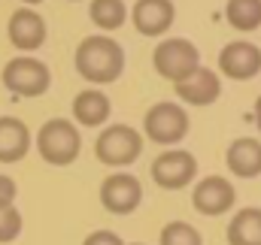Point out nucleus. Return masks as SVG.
Segmentation results:
<instances>
[{"label":"nucleus","instance_id":"obj_1","mask_svg":"<svg viewBox=\"0 0 261 245\" xmlns=\"http://www.w3.org/2000/svg\"><path fill=\"white\" fill-rule=\"evenodd\" d=\"M76 73L85 79V82H94V85H110L122 76L125 70V52L122 46L107 37V34H94V37H85L79 46H76Z\"/></svg>","mask_w":261,"mask_h":245},{"label":"nucleus","instance_id":"obj_2","mask_svg":"<svg viewBox=\"0 0 261 245\" xmlns=\"http://www.w3.org/2000/svg\"><path fill=\"white\" fill-rule=\"evenodd\" d=\"M82 148V136L76 130V124L67 118H52L40 127L37 133V151L46 164L52 167H67L79 158Z\"/></svg>","mask_w":261,"mask_h":245},{"label":"nucleus","instance_id":"obj_3","mask_svg":"<svg viewBox=\"0 0 261 245\" xmlns=\"http://www.w3.org/2000/svg\"><path fill=\"white\" fill-rule=\"evenodd\" d=\"M140 151H143V136L128 124L107 127L94 142V155L107 167H128L140 158Z\"/></svg>","mask_w":261,"mask_h":245},{"label":"nucleus","instance_id":"obj_4","mask_svg":"<svg viewBox=\"0 0 261 245\" xmlns=\"http://www.w3.org/2000/svg\"><path fill=\"white\" fill-rule=\"evenodd\" d=\"M152 61H155L158 76H164V79H170V82H179V79H186L192 70L200 67V52H197V46L192 40L167 37V40L158 43Z\"/></svg>","mask_w":261,"mask_h":245},{"label":"nucleus","instance_id":"obj_5","mask_svg":"<svg viewBox=\"0 0 261 245\" xmlns=\"http://www.w3.org/2000/svg\"><path fill=\"white\" fill-rule=\"evenodd\" d=\"M0 79L18 97H40L52 85L49 67L43 61H37V58H12V61L3 67V76Z\"/></svg>","mask_w":261,"mask_h":245},{"label":"nucleus","instance_id":"obj_6","mask_svg":"<svg viewBox=\"0 0 261 245\" xmlns=\"http://www.w3.org/2000/svg\"><path fill=\"white\" fill-rule=\"evenodd\" d=\"M143 130L152 142L158 145H173V142H182L186 133H189V115L182 106L176 103H155L149 112H146V121Z\"/></svg>","mask_w":261,"mask_h":245},{"label":"nucleus","instance_id":"obj_7","mask_svg":"<svg viewBox=\"0 0 261 245\" xmlns=\"http://www.w3.org/2000/svg\"><path fill=\"white\" fill-rule=\"evenodd\" d=\"M197 176V161L192 151H182V148H173V151H164L155 158L152 164V179L167 188V191H179L186 185H192V179Z\"/></svg>","mask_w":261,"mask_h":245},{"label":"nucleus","instance_id":"obj_8","mask_svg":"<svg viewBox=\"0 0 261 245\" xmlns=\"http://www.w3.org/2000/svg\"><path fill=\"white\" fill-rule=\"evenodd\" d=\"M140 200H143V188L140 179L130 173H113L100 185V203L113 215H130L140 206Z\"/></svg>","mask_w":261,"mask_h":245},{"label":"nucleus","instance_id":"obj_9","mask_svg":"<svg viewBox=\"0 0 261 245\" xmlns=\"http://www.w3.org/2000/svg\"><path fill=\"white\" fill-rule=\"evenodd\" d=\"M219 70L228 79L246 82L261 73V49L249 40H234L219 52Z\"/></svg>","mask_w":261,"mask_h":245},{"label":"nucleus","instance_id":"obj_10","mask_svg":"<svg viewBox=\"0 0 261 245\" xmlns=\"http://www.w3.org/2000/svg\"><path fill=\"white\" fill-rule=\"evenodd\" d=\"M6 34L18 52H37L46 43V21L37 9H15L9 15Z\"/></svg>","mask_w":261,"mask_h":245},{"label":"nucleus","instance_id":"obj_11","mask_svg":"<svg viewBox=\"0 0 261 245\" xmlns=\"http://www.w3.org/2000/svg\"><path fill=\"white\" fill-rule=\"evenodd\" d=\"M234 200H237L234 185L228 179H222V176H206L192 191V203H195V209L200 215H222L234 206Z\"/></svg>","mask_w":261,"mask_h":245},{"label":"nucleus","instance_id":"obj_12","mask_svg":"<svg viewBox=\"0 0 261 245\" xmlns=\"http://www.w3.org/2000/svg\"><path fill=\"white\" fill-rule=\"evenodd\" d=\"M130 18H134L137 34L161 37V34L170 30V24L176 18V9H173V0H137L134 9H130Z\"/></svg>","mask_w":261,"mask_h":245},{"label":"nucleus","instance_id":"obj_13","mask_svg":"<svg viewBox=\"0 0 261 245\" xmlns=\"http://www.w3.org/2000/svg\"><path fill=\"white\" fill-rule=\"evenodd\" d=\"M173 85H176L179 100H186L189 106H210V103H216L219 94H222L219 76H216L213 70H206V67L192 70L186 79H179V82H173Z\"/></svg>","mask_w":261,"mask_h":245},{"label":"nucleus","instance_id":"obj_14","mask_svg":"<svg viewBox=\"0 0 261 245\" xmlns=\"http://www.w3.org/2000/svg\"><path fill=\"white\" fill-rule=\"evenodd\" d=\"M31 148V130L21 118L3 115L0 118V164H15Z\"/></svg>","mask_w":261,"mask_h":245},{"label":"nucleus","instance_id":"obj_15","mask_svg":"<svg viewBox=\"0 0 261 245\" xmlns=\"http://www.w3.org/2000/svg\"><path fill=\"white\" fill-rule=\"evenodd\" d=\"M228 170L240 179L261 176V142L252 136H240L228 148Z\"/></svg>","mask_w":261,"mask_h":245},{"label":"nucleus","instance_id":"obj_16","mask_svg":"<svg viewBox=\"0 0 261 245\" xmlns=\"http://www.w3.org/2000/svg\"><path fill=\"white\" fill-rule=\"evenodd\" d=\"M113 106H110V97L97 88H88V91H79L76 100H73V118L82 124V127H100V124L110 118Z\"/></svg>","mask_w":261,"mask_h":245},{"label":"nucleus","instance_id":"obj_17","mask_svg":"<svg viewBox=\"0 0 261 245\" xmlns=\"http://www.w3.org/2000/svg\"><path fill=\"white\" fill-rule=\"evenodd\" d=\"M228 245H261V209L246 206L231 218Z\"/></svg>","mask_w":261,"mask_h":245},{"label":"nucleus","instance_id":"obj_18","mask_svg":"<svg viewBox=\"0 0 261 245\" xmlns=\"http://www.w3.org/2000/svg\"><path fill=\"white\" fill-rule=\"evenodd\" d=\"M225 18L234 30L249 34L261 27V0H228L225 6Z\"/></svg>","mask_w":261,"mask_h":245},{"label":"nucleus","instance_id":"obj_19","mask_svg":"<svg viewBox=\"0 0 261 245\" xmlns=\"http://www.w3.org/2000/svg\"><path fill=\"white\" fill-rule=\"evenodd\" d=\"M88 15L100 30H119L128 18V6L125 0H91Z\"/></svg>","mask_w":261,"mask_h":245},{"label":"nucleus","instance_id":"obj_20","mask_svg":"<svg viewBox=\"0 0 261 245\" xmlns=\"http://www.w3.org/2000/svg\"><path fill=\"white\" fill-rule=\"evenodd\" d=\"M161 245H203L200 233L186 221H170L161 230Z\"/></svg>","mask_w":261,"mask_h":245},{"label":"nucleus","instance_id":"obj_21","mask_svg":"<svg viewBox=\"0 0 261 245\" xmlns=\"http://www.w3.org/2000/svg\"><path fill=\"white\" fill-rule=\"evenodd\" d=\"M21 233V215L15 206H3L0 209V242H12Z\"/></svg>","mask_w":261,"mask_h":245},{"label":"nucleus","instance_id":"obj_22","mask_svg":"<svg viewBox=\"0 0 261 245\" xmlns=\"http://www.w3.org/2000/svg\"><path fill=\"white\" fill-rule=\"evenodd\" d=\"M82 245H125V242H122V236H116L113 230H94L91 236H85Z\"/></svg>","mask_w":261,"mask_h":245},{"label":"nucleus","instance_id":"obj_23","mask_svg":"<svg viewBox=\"0 0 261 245\" xmlns=\"http://www.w3.org/2000/svg\"><path fill=\"white\" fill-rule=\"evenodd\" d=\"M12 200H15V182L9 176H0V209L12 206Z\"/></svg>","mask_w":261,"mask_h":245},{"label":"nucleus","instance_id":"obj_24","mask_svg":"<svg viewBox=\"0 0 261 245\" xmlns=\"http://www.w3.org/2000/svg\"><path fill=\"white\" fill-rule=\"evenodd\" d=\"M255 124H258V130H261V97L255 100Z\"/></svg>","mask_w":261,"mask_h":245},{"label":"nucleus","instance_id":"obj_25","mask_svg":"<svg viewBox=\"0 0 261 245\" xmlns=\"http://www.w3.org/2000/svg\"><path fill=\"white\" fill-rule=\"evenodd\" d=\"M21 3H31V6H34V3H43V0H21Z\"/></svg>","mask_w":261,"mask_h":245},{"label":"nucleus","instance_id":"obj_26","mask_svg":"<svg viewBox=\"0 0 261 245\" xmlns=\"http://www.w3.org/2000/svg\"><path fill=\"white\" fill-rule=\"evenodd\" d=\"M134 245H143V242H134Z\"/></svg>","mask_w":261,"mask_h":245}]
</instances>
